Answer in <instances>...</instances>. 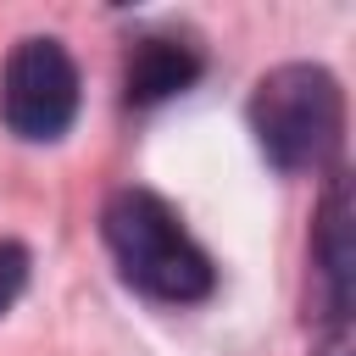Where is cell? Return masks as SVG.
I'll use <instances>...</instances> for the list:
<instances>
[{"mask_svg": "<svg viewBox=\"0 0 356 356\" xmlns=\"http://www.w3.org/2000/svg\"><path fill=\"white\" fill-rule=\"evenodd\" d=\"M245 117L278 172H323L345 145V89L317 61H284L261 72Z\"/></svg>", "mask_w": 356, "mask_h": 356, "instance_id": "cell-2", "label": "cell"}, {"mask_svg": "<svg viewBox=\"0 0 356 356\" xmlns=\"http://www.w3.org/2000/svg\"><path fill=\"white\" fill-rule=\"evenodd\" d=\"M200 72H206V56L189 39H178V33H145V39H134L128 67H122V100L128 106H161V100L184 95Z\"/></svg>", "mask_w": 356, "mask_h": 356, "instance_id": "cell-5", "label": "cell"}, {"mask_svg": "<svg viewBox=\"0 0 356 356\" xmlns=\"http://www.w3.org/2000/svg\"><path fill=\"white\" fill-rule=\"evenodd\" d=\"M100 239L128 289L161 306H195L217 289L211 256L189 239L178 211L150 189H117L100 211Z\"/></svg>", "mask_w": 356, "mask_h": 356, "instance_id": "cell-1", "label": "cell"}, {"mask_svg": "<svg viewBox=\"0 0 356 356\" xmlns=\"http://www.w3.org/2000/svg\"><path fill=\"white\" fill-rule=\"evenodd\" d=\"M72 117H78V67L67 44L50 33L17 39L0 67V122L28 145H50L72 128Z\"/></svg>", "mask_w": 356, "mask_h": 356, "instance_id": "cell-3", "label": "cell"}, {"mask_svg": "<svg viewBox=\"0 0 356 356\" xmlns=\"http://www.w3.org/2000/svg\"><path fill=\"white\" fill-rule=\"evenodd\" d=\"M312 267H317V317L328 334L345 328L350 317V273H356V245H350V184L345 172H334L323 211H317V234H312Z\"/></svg>", "mask_w": 356, "mask_h": 356, "instance_id": "cell-4", "label": "cell"}, {"mask_svg": "<svg viewBox=\"0 0 356 356\" xmlns=\"http://www.w3.org/2000/svg\"><path fill=\"white\" fill-rule=\"evenodd\" d=\"M22 289H28V250L17 239H0V317L17 306Z\"/></svg>", "mask_w": 356, "mask_h": 356, "instance_id": "cell-6", "label": "cell"}]
</instances>
